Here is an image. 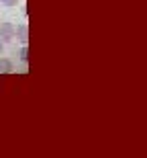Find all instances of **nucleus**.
<instances>
[{"label":"nucleus","instance_id":"nucleus-1","mask_svg":"<svg viewBox=\"0 0 147 158\" xmlns=\"http://www.w3.org/2000/svg\"><path fill=\"white\" fill-rule=\"evenodd\" d=\"M14 35H17V29H14V25H12V23H2V25H0V39H2V41L14 39Z\"/></svg>","mask_w":147,"mask_h":158},{"label":"nucleus","instance_id":"nucleus-2","mask_svg":"<svg viewBox=\"0 0 147 158\" xmlns=\"http://www.w3.org/2000/svg\"><path fill=\"white\" fill-rule=\"evenodd\" d=\"M10 72H12V62L0 58V74H10Z\"/></svg>","mask_w":147,"mask_h":158},{"label":"nucleus","instance_id":"nucleus-3","mask_svg":"<svg viewBox=\"0 0 147 158\" xmlns=\"http://www.w3.org/2000/svg\"><path fill=\"white\" fill-rule=\"evenodd\" d=\"M17 33H18V39L23 41V43H27V41H29V29H27V25H21Z\"/></svg>","mask_w":147,"mask_h":158},{"label":"nucleus","instance_id":"nucleus-4","mask_svg":"<svg viewBox=\"0 0 147 158\" xmlns=\"http://www.w3.org/2000/svg\"><path fill=\"white\" fill-rule=\"evenodd\" d=\"M21 60H23L25 64H27V62H29V49H27V45H25L23 49H21Z\"/></svg>","mask_w":147,"mask_h":158},{"label":"nucleus","instance_id":"nucleus-5","mask_svg":"<svg viewBox=\"0 0 147 158\" xmlns=\"http://www.w3.org/2000/svg\"><path fill=\"white\" fill-rule=\"evenodd\" d=\"M0 2H2L4 6H8V8H10V6H17L18 0H0Z\"/></svg>","mask_w":147,"mask_h":158},{"label":"nucleus","instance_id":"nucleus-6","mask_svg":"<svg viewBox=\"0 0 147 158\" xmlns=\"http://www.w3.org/2000/svg\"><path fill=\"white\" fill-rule=\"evenodd\" d=\"M0 53H2V43H0Z\"/></svg>","mask_w":147,"mask_h":158}]
</instances>
